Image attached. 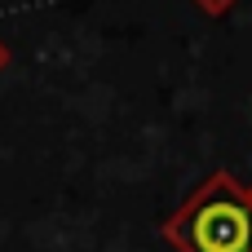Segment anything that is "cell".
I'll list each match as a JSON object with an SVG mask.
<instances>
[{
  "label": "cell",
  "instance_id": "obj_1",
  "mask_svg": "<svg viewBox=\"0 0 252 252\" xmlns=\"http://www.w3.org/2000/svg\"><path fill=\"white\" fill-rule=\"evenodd\" d=\"M173 252H252V199L230 168L208 173L159 226Z\"/></svg>",
  "mask_w": 252,
  "mask_h": 252
},
{
  "label": "cell",
  "instance_id": "obj_2",
  "mask_svg": "<svg viewBox=\"0 0 252 252\" xmlns=\"http://www.w3.org/2000/svg\"><path fill=\"white\" fill-rule=\"evenodd\" d=\"M190 4H195V9H199L204 18H226V13H230V9H235L239 0H190Z\"/></svg>",
  "mask_w": 252,
  "mask_h": 252
},
{
  "label": "cell",
  "instance_id": "obj_3",
  "mask_svg": "<svg viewBox=\"0 0 252 252\" xmlns=\"http://www.w3.org/2000/svg\"><path fill=\"white\" fill-rule=\"evenodd\" d=\"M9 62H13V53H9V44H4V40H0V75H4V71H9Z\"/></svg>",
  "mask_w": 252,
  "mask_h": 252
},
{
  "label": "cell",
  "instance_id": "obj_4",
  "mask_svg": "<svg viewBox=\"0 0 252 252\" xmlns=\"http://www.w3.org/2000/svg\"><path fill=\"white\" fill-rule=\"evenodd\" d=\"M244 190H248V199H252V186H244Z\"/></svg>",
  "mask_w": 252,
  "mask_h": 252
}]
</instances>
